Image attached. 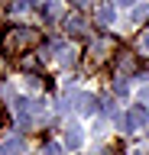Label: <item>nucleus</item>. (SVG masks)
Segmentation results:
<instances>
[{
  "label": "nucleus",
  "instance_id": "obj_1",
  "mask_svg": "<svg viewBox=\"0 0 149 155\" xmlns=\"http://www.w3.org/2000/svg\"><path fill=\"white\" fill-rule=\"evenodd\" d=\"M146 120H149L146 107L136 104L133 110H130V116H127V133H136V129H143V126H146Z\"/></svg>",
  "mask_w": 149,
  "mask_h": 155
},
{
  "label": "nucleus",
  "instance_id": "obj_2",
  "mask_svg": "<svg viewBox=\"0 0 149 155\" xmlns=\"http://www.w3.org/2000/svg\"><path fill=\"white\" fill-rule=\"evenodd\" d=\"M81 126H65V149H78L81 145Z\"/></svg>",
  "mask_w": 149,
  "mask_h": 155
},
{
  "label": "nucleus",
  "instance_id": "obj_3",
  "mask_svg": "<svg viewBox=\"0 0 149 155\" xmlns=\"http://www.w3.org/2000/svg\"><path fill=\"white\" fill-rule=\"evenodd\" d=\"M78 110H81L84 116L97 113V97H91V94H78Z\"/></svg>",
  "mask_w": 149,
  "mask_h": 155
},
{
  "label": "nucleus",
  "instance_id": "obj_4",
  "mask_svg": "<svg viewBox=\"0 0 149 155\" xmlns=\"http://www.w3.org/2000/svg\"><path fill=\"white\" fill-rule=\"evenodd\" d=\"M3 155H10V152H23V142L20 139H10V142H3V149H0Z\"/></svg>",
  "mask_w": 149,
  "mask_h": 155
},
{
  "label": "nucleus",
  "instance_id": "obj_5",
  "mask_svg": "<svg viewBox=\"0 0 149 155\" xmlns=\"http://www.w3.org/2000/svg\"><path fill=\"white\" fill-rule=\"evenodd\" d=\"M110 19H113V7H104L100 10V23H110Z\"/></svg>",
  "mask_w": 149,
  "mask_h": 155
},
{
  "label": "nucleus",
  "instance_id": "obj_6",
  "mask_svg": "<svg viewBox=\"0 0 149 155\" xmlns=\"http://www.w3.org/2000/svg\"><path fill=\"white\" fill-rule=\"evenodd\" d=\"M62 152V149H59V145H55V142H49V145H46V149H42V155H59Z\"/></svg>",
  "mask_w": 149,
  "mask_h": 155
},
{
  "label": "nucleus",
  "instance_id": "obj_7",
  "mask_svg": "<svg viewBox=\"0 0 149 155\" xmlns=\"http://www.w3.org/2000/svg\"><path fill=\"white\" fill-rule=\"evenodd\" d=\"M136 0H113V7H133Z\"/></svg>",
  "mask_w": 149,
  "mask_h": 155
},
{
  "label": "nucleus",
  "instance_id": "obj_8",
  "mask_svg": "<svg viewBox=\"0 0 149 155\" xmlns=\"http://www.w3.org/2000/svg\"><path fill=\"white\" fill-rule=\"evenodd\" d=\"M143 100H149V87H143V91H139V104H143Z\"/></svg>",
  "mask_w": 149,
  "mask_h": 155
},
{
  "label": "nucleus",
  "instance_id": "obj_9",
  "mask_svg": "<svg viewBox=\"0 0 149 155\" xmlns=\"http://www.w3.org/2000/svg\"><path fill=\"white\" fill-rule=\"evenodd\" d=\"M143 48H146V52H149V32H146V36H143Z\"/></svg>",
  "mask_w": 149,
  "mask_h": 155
}]
</instances>
